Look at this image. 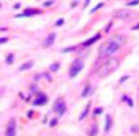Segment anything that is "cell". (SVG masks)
<instances>
[{"label": "cell", "mask_w": 139, "mask_h": 136, "mask_svg": "<svg viewBox=\"0 0 139 136\" xmlns=\"http://www.w3.org/2000/svg\"><path fill=\"white\" fill-rule=\"evenodd\" d=\"M6 136H15V121H14V120L9 123V126H8Z\"/></svg>", "instance_id": "cell-7"}, {"label": "cell", "mask_w": 139, "mask_h": 136, "mask_svg": "<svg viewBox=\"0 0 139 136\" xmlns=\"http://www.w3.org/2000/svg\"><path fill=\"white\" fill-rule=\"evenodd\" d=\"M54 111H55L57 114H60V115H63L64 111H66V103H64L63 100H57L55 105H54Z\"/></svg>", "instance_id": "cell-4"}, {"label": "cell", "mask_w": 139, "mask_h": 136, "mask_svg": "<svg viewBox=\"0 0 139 136\" xmlns=\"http://www.w3.org/2000/svg\"><path fill=\"white\" fill-rule=\"evenodd\" d=\"M100 38V35H96V36H93V38H90L88 40H87V42H84V46H90L91 44H94V42H96L97 39Z\"/></svg>", "instance_id": "cell-9"}, {"label": "cell", "mask_w": 139, "mask_h": 136, "mask_svg": "<svg viewBox=\"0 0 139 136\" xmlns=\"http://www.w3.org/2000/svg\"><path fill=\"white\" fill-rule=\"evenodd\" d=\"M121 39H123V38H114V39L105 42V44L100 46V49H99V57L105 58V57H109L114 53H117V51L120 49V44L123 42Z\"/></svg>", "instance_id": "cell-1"}, {"label": "cell", "mask_w": 139, "mask_h": 136, "mask_svg": "<svg viewBox=\"0 0 139 136\" xmlns=\"http://www.w3.org/2000/svg\"><path fill=\"white\" fill-rule=\"evenodd\" d=\"M46 102H48V97H46L45 94H39V96L36 97V100H34V102H33V103H34V105H38V106H39V105H45V103H46Z\"/></svg>", "instance_id": "cell-6"}, {"label": "cell", "mask_w": 139, "mask_h": 136, "mask_svg": "<svg viewBox=\"0 0 139 136\" xmlns=\"http://www.w3.org/2000/svg\"><path fill=\"white\" fill-rule=\"evenodd\" d=\"M123 100H124V102H127V103H129L130 106H133V102H132V100H130V99H129L127 96H124V97H123Z\"/></svg>", "instance_id": "cell-18"}, {"label": "cell", "mask_w": 139, "mask_h": 136, "mask_svg": "<svg viewBox=\"0 0 139 136\" xmlns=\"http://www.w3.org/2000/svg\"><path fill=\"white\" fill-rule=\"evenodd\" d=\"M63 23H64V20H58V21L55 23V25H58V27H60V25H63Z\"/></svg>", "instance_id": "cell-22"}, {"label": "cell", "mask_w": 139, "mask_h": 136, "mask_svg": "<svg viewBox=\"0 0 139 136\" xmlns=\"http://www.w3.org/2000/svg\"><path fill=\"white\" fill-rule=\"evenodd\" d=\"M54 5V2H51V0H49V2H43V6H45V8H48V6H53Z\"/></svg>", "instance_id": "cell-19"}, {"label": "cell", "mask_w": 139, "mask_h": 136, "mask_svg": "<svg viewBox=\"0 0 139 136\" xmlns=\"http://www.w3.org/2000/svg\"><path fill=\"white\" fill-rule=\"evenodd\" d=\"M130 14L127 12V11H117V16L118 18H127Z\"/></svg>", "instance_id": "cell-13"}, {"label": "cell", "mask_w": 139, "mask_h": 136, "mask_svg": "<svg viewBox=\"0 0 139 136\" xmlns=\"http://www.w3.org/2000/svg\"><path fill=\"white\" fill-rule=\"evenodd\" d=\"M90 90H91V87H90V85H87V87H85V88L82 90L81 96H82V97H85V96H87V94H88V93H90Z\"/></svg>", "instance_id": "cell-15"}, {"label": "cell", "mask_w": 139, "mask_h": 136, "mask_svg": "<svg viewBox=\"0 0 139 136\" xmlns=\"http://www.w3.org/2000/svg\"><path fill=\"white\" fill-rule=\"evenodd\" d=\"M31 14H39V11H38V9H25L20 16H30Z\"/></svg>", "instance_id": "cell-10"}, {"label": "cell", "mask_w": 139, "mask_h": 136, "mask_svg": "<svg viewBox=\"0 0 139 136\" xmlns=\"http://www.w3.org/2000/svg\"><path fill=\"white\" fill-rule=\"evenodd\" d=\"M111 126H112V118L108 115V117H106V124H105V130H106V132L111 130Z\"/></svg>", "instance_id": "cell-12"}, {"label": "cell", "mask_w": 139, "mask_h": 136, "mask_svg": "<svg viewBox=\"0 0 139 136\" xmlns=\"http://www.w3.org/2000/svg\"><path fill=\"white\" fill-rule=\"evenodd\" d=\"M102 114V108H97V109H94V115H99Z\"/></svg>", "instance_id": "cell-20"}, {"label": "cell", "mask_w": 139, "mask_h": 136, "mask_svg": "<svg viewBox=\"0 0 139 136\" xmlns=\"http://www.w3.org/2000/svg\"><path fill=\"white\" fill-rule=\"evenodd\" d=\"M118 66H120V60L118 58H108V60L105 63H102L100 67H97V75L99 76H106L109 73H112L114 70L118 69Z\"/></svg>", "instance_id": "cell-2"}, {"label": "cell", "mask_w": 139, "mask_h": 136, "mask_svg": "<svg viewBox=\"0 0 139 136\" xmlns=\"http://www.w3.org/2000/svg\"><path fill=\"white\" fill-rule=\"evenodd\" d=\"M97 132H99L97 124H93L90 129H88V136H96V135H97Z\"/></svg>", "instance_id": "cell-8"}, {"label": "cell", "mask_w": 139, "mask_h": 136, "mask_svg": "<svg viewBox=\"0 0 139 136\" xmlns=\"http://www.w3.org/2000/svg\"><path fill=\"white\" fill-rule=\"evenodd\" d=\"M139 0H132V2H127V6H138Z\"/></svg>", "instance_id": "cell-17"}, {"label": "cell", "mask_w": 139, "mask_h": 136, "mask_svg": "<svg viewBox=\"0 0 139 136\" xmlns=\"http://www.w3.org/2000/svg\"><path fill=\"white\" fill-rule=\"evenodd\" d=\"M12 61H14V54H9V55L6 57V63H8V64H11Z\"/></svg>", "instance_id": "cell-16"}, {"label": "cell", "mask_w": 139, "mask_h": 136, "mask_svg": "<svg viewBox=\"0 0 139 136\" xmlns=\"http://www.w3.org/2000/svg\"><path fill=\"white\" fill-rule=\"evenodd\" d=\"M55 33H51V35L45 39V42H43V46H45V48H48V46H51V45H53L54 44V40H55Z\"/></svg>", "instance_id": "cell-5"}, {"label": "cell", "mask_w": 139, "mask_h": 136, "mask_svg": "<svg viewBox=\"0 0 139 136\" xmlns=\"http://www.w3.org/2000/svg\"><path fill=\"white\" fill-rule=\"evenodd\" d=\"M88 109H90V103H87V106H85V109H84V111H82V114L79 115V120H82V118L87 115V114H88Z\"/></svg>", "instance_id": "cell-14"}, {"label": "cell", "mask_w": 139, "mask_h": 136, "mask_svg": "<svg viewBox=\"0 0 139 136\" xmlns=\"http://www.w3.org/2000/svg\"><path fill=\"white\" fill-rule=\"evenodd\" d=\"M84 67V61L81 60V58H78V60H75L70 66V70H69V76L70 78H75V76L81 72V69Z\"/></svg>", "instance_id": "cell-3"}, {"label": "cell", "mask_w": 139, "mask_h": 136, "mask_svg": "<svg viewBox=\"0 0 139 136\" xmlns=\"http://www.w3.org/2000/svg\"><path fill=\"white\" fill-rule=\"evenodd\" d=\"M0 42H2V44H5V42H8V38H2V39H0Z\"/></svg>", "instance_id": "cell-25"}, {"label": "cell", "mask_w": 139, "mask_h": 136, "mask_svg": "<svg viewBox=\"0 0 139 136\" xmlns=\"http://www.w3.org/2000/svg\"><path fill=\"white\" fill-rule=\"evenodd\" d=\"M75 49V46H72V48H66V49H63V53H69V51H73Z\"/></svg>", "instance_id": "cell-24"}, {"label": "cell", "mask_w": 139, "mask_h": 136, "mask_svg": "<svg viewBox=\"0 0 139 136\" xmlns=\"http://www.w3.org/2000/svg\"><path fill=\"white\" fill-rule=\"evenodd\" d=\"M31 67H33V61H27L25 64L20 66V70H21V72H24V70H29V69H31Z\"/></svg>", "instance_id": "cell-11"}, {"label": "cell", "mask_w": 139, "mask_h": 136, "mask_svg": "<svg viewBox=\"0 0 139 136\" xmlns=\"http://www.w3.org/2000/svg\"><path fill=\"white\" fill-rule=\"evenodd\" d=\"M133 30H139V24H136L135 27H133Z\"/></svg>", "instance_id": "cell-26"}, {"label": "cell", "mask_w": 139, "mask_h": 136, "mask_svg": "<svg viewBox=\"0 0 139 136\" xmlns=\"http://www.w3.org/2000/svg\"><path fill=\"white\" fill-rule=\"evenodd\" d=\"M55 124H57V120H55V118H54V120H51V123H49V126H51V127H54Z\"/></svg>", "instance_id": "cell-21"}, {"label": "cell", "mask_w": 139, "mask_h": 136, "mask_svg": "<svg viewBox=\"0 0 139 136\" xmlns=\"http://www.w3.org/2000/svg\"><path fill=\"white\" fill-rule=\"evenodd\" d=\"M57 69H58V64H57V63L51 66V70H57Z\"/></svg>", "instance_id": "cell-23"}]
</instances>
